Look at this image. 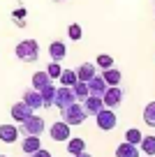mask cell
Masks as SVG:
<instances>
[{"instance_id": "cell-20", "label": "cell", "mask_w": 155, "mask_h": 157, "mask_svg": "<svg viewBox=\"0 0 155 157\" xmlns=\"http://www.w3.org/2000/svg\"><path fill=\"white\" fill-rule=\"evenodd\" d=\"M139 150H144L146 157H155V136H144L139 143Z\"/></svg>"}, {"instance_id": "cell-2", "label": "cell", "mask_w": 155, "mask_h": 157, "mask_svg": "<svg viewBox=\"0 0 155 157\" xmlns=\"http://www.w3.org/2000/svg\"><path fill=\"white\" fill-rule=\"evenodd\" d=\"M86 118H88V113H86V109H83L81 102H74V104H70V106L63 109V120L70 127H72V125H81Z\"/></svg>"}, {"instance_id": "cell-13", "label": "cell", "mask_w": 155, "mask_h": 157, "mask_svg": "<svg viewBox=\"0 0 155 157\" xmlns=\"http://www.w3.org/2000/svg\"><path fill=\"white\" fill-rule=\"evenodd\" d=\"M139 146H134V143H121V146L116 148V157H141L139 155Z\"/></svg>"}, {"instance_id": "cell-15", "label": "cell", "mask_w": 155, "mask_h": 157, "mask_svg": "<svg viewBox=\"0 0 155 157\" xmlns=\"http://www.w3.org/2000/svg\"><path fill=\"white\" fill-rule=\"evenodd\" d=\"M39 148H42V141H39V136H33V134L23 136V143H21V150H23V152L33 155V152L39 150Z\"/></svg>"}, {"instance_id": "cell-19", "label": "cell", "mask_w": 155, "mask_h": 157, "mask_svg": "<svg viewBox=\"0 0 155 157\" xmlns=\"http://www.w3.org/2000/svg\"><path fill=\"white\" fill-rule=\"evenodd\" d=\"M102 78L107 81V86H118L121 83V72H118L116 67H109V69H104V74H102Z\"/></svg>"}, {"instance_id": "cell-27", "label": "cell", "mask_w": 155, "mask_h": 157, "mask_svg": "<svg viewBox=\"0 0 155 157\" xmlns=\"http://www.w3.org/2000/svg\"><path fill=\"white\" fill-rule=\"evenodd\" d=\"M67 35H70V39H72V42H79V39H81V35H83V30H81V25L79 23H72L67 28Z\"/></svg>"}, {"instance_id": "cell-14", "label": "cell", "mask_w": 155, "mask_h": 157, "mask_svg": "<svg viewBox=\"0 0 155 157\" xmlns=\"http://www.w3.org/2000/svg\"><path fill=\"white\" fill-rule=\"evenodd\" d=\"M23 102L28 104L33 111H37V109H42V95H39L35 88L33 90H26V93H23Z\"/></svg>"}, {"instance_id": "cell-10", "label": "cell", "mask_w": 155, "mask_h": 157, "mask_svg": "<svg viewBox=\"0 0 155 157\" xmlns=\"http://www.w3.org/2000/svg\"><path fill=\"white\" fill-rule=\"evenodd\" d=\"M107 88H109L107 81H104L102 76H97V74L90 78V81H88V93H90V95H97V97H102Z\"/></svg>"}, {"instance_id": "cell-25", "label": "cell", "mask_w": 155, "mask_h": 157, "mask_svg": "<svg viewBox=\"0 0 155 157\" xmlns=\"http://www.w3.org/2000/svg\"><path fill=\"white\" fill-rule=\"evenodd\" d=\"M141 139H144V134H141L137 127L127 129V134H125V141H127V143H134V146H139V143H141Z\"/></svg>"}, {"instance_id": "cell-3", "label": "cell", "mask_w": 155, "mask_h": 157, "mask_svg": "<svg viewBox=\"0 0 155 157\" xmlns=\"http://www.w3.org/2000/svg\"><path fill=\"white\" fill-rule=\"evenodd\" d=\"M95 120H97V127L102 129V132H111L113 127L118 125V118L116 113H113V109H102L100 113H95Z\"/></svg>"}, {"instance_id": "cell-26", "label": "cell", "mask_w": 155, "mask_h": 157, "mask_svg": "<svg viewBox=\"0 0 155 157\" xmlns=\"http://www.w3.org/2000/svg\"><path fill=\"white\" fill-rule=\"evenodd\" d=\"M97 67H102V69L113 67V58L109 53H100V56H97Z\"/></svg>"}, {"instance_id": "cell-18", "label": "cell", "mask_w": 155, "mask_h": 157, "mask_svg": "<svg viewBox=\"0 0 155 157\" xmlns=\"http://www.w3.org/2000/svg\"><path fill=\"white\" fill-rule=\"evenodd\" d=\"M39 95H42V109H49L54 106V97H56V86H46L44 90H39Z\"/></svg>"}, {"instance_id": "cell-1", "label": "cell", "mask_w": 155, "mask_h": 157, "mask_svg": "<svg viewBox=\"0 0 155 157\" xmlns=\"http://www.w3.org/2000/svg\"><path fill=\"white\" fill-rule=\"evenodd\" d=\"M16 58L23 60V63H35V60L39 58V44L37 39H23V42H19L14 49Z\"/></svg>"}, {"instance_id": "cell-7", "label": "cell", "mask_w": 155, "mask_h": 157, "mask_svg": "<svg viewBox=\"0 0 155 157\" xmlns=\"http://www.w3.org/2000/svg\"><path fill=\"white\" fill-rule=\"evenodd\" d=\"M49 136L54 139V141H67V139H70V125L65 123V120H63V123H60V120L54 123L51 129H49Z\"/></svg>"}, {"instance_id": "cell-28", "label": "cell", "mask_w": 155, "mask_h": 157, "mask_svg": "<svg viewBox=\"0 0 155 157\" xmlns=\"http://www.w3.org/2000/svg\"><path fill=\"white\" fill-rule=\"evenodd\" d=\"M60 72H63V69H60V63H56V60H51V65H49L46 67V74L51 78H58L60 76Z\"/></svg>"}, {"instance_id": "cell-22", "label": "cell", "mask_w": 155, "mask_h": 157, "mask_svg": "<svg viewBox=\"0 0 155 157\" xmlns=\"http://www.w3.org/2000/svg\"><path fill=\"white\" fill-rule=\"evenodd\" d=\"M72 93H74V99H77V102H83V99L88 97V83H83V81H77V83L72 86Z\"/></svg>"}, {"instance_id": "cell-12", "label": "cell", "mask_w": 155, "mask_h": 157, "mask_svg": "<svg viewBox=\"0 0 155 157\" xmlns=\"http://www.w3.org/2000/svg\"><path fill=\"white\" fill-rule=\"evenodd\" d=\"M19 139V129L14 125H0V141L2 143H14Z\"/></svg>"}, {"instance_id": "cell-8", "label": "cell", "mask_w": 155, "mask_h": 157, "mask_svg": "<svg viewBox=\"0 0 155 157\" xmlns=\"http://www.w3.org/2000/svg\"><path fill=\"white\" fill-rule=\"evenodd\" d=\"M12 118H14L16 123H23V120H28L30 116H33V109L28 106V104L23 102V99H21V102H16L14 106H12Z\"/></svg>"}, {"instance_id": "cell-4", "label": "cell", "mask_w": 155, "mask_h": 157, "mask_svg": "<svg viewBox=\"0 0 155 157\" xmlns=\"http://www.w3.org/2000/svg\"><path fill=\"white\" fill-rule=\"evenodd\" d=\"M19 132H23V136H28V134H33V136H39V134L44 132V118L42 116H30L28 120H23L21 123V129Z\"/></svg>"}, {"instance_id": "cell-17", "label": "cell", "mask_w": 155, "mask_h": 157, "mask_svg": "<svg viewBox=\"0 0 155 157\" xmlns=\"http://www.w3.org/2000/svg\"><path fill=\"white\" fill-rule=\"evenodd\" d=\"M46 86H51V76H49L46 72H35L33 74V88L39 93V90H44Z\"/></svg>"}, {"instance_id": "cell-23", "label": "cell", "mask_w": 155, "mask_h": 157, "mask_svg": "<svg viewBox=\"0 0 155 157\" xmlns=\"http://www.w3.org/2000/svg\"><path fill=\"white\" fill-rule=\"evenodd\" d=\"M58 78H60V86H74L77 83V72L74 69H63Z\"/></svg>"}, {"instance_id": "cell-11", "label": "cell", "mask_w": 155, "mask_h": 157, "mask_svg": "<svg viewBox=\"0 0 155 157\" xmlns=\"http://www.w3.org/2000/svg\"><path fill=\"white\" fill-rule=\"evenodd\" d=\"M95 74H97L95 65H93V63H83V65H79V69H77V81H83V83H88V81H90Z\"/></svg>"}, {"instance_id": "cell-9", "label": "cell", "mask_w": 155, "mask_h": 157, "mask_svg": "<svg viewBox=\"0 0 155 157\" xmlns=\"http://www.w3.org/2000/svg\"><path fill=\"white\" fill-rule=\"evenodd\" d=\"M81 104H83L88 116H95V113H100L102 109H104V102H102V97H97V95H88Z\"/></svg>"}, {"instance_id": "cell-21", "label": "cell", "mask_w": 155, "mask_h": 157, "mask_svg": "<svg viewBox=\"0 0 155 157\" xmlns=\"http://www.w3.org/2000/svg\"><path fill=\"white\" fill-rule=\"evenodd\" d=\"M83 150H86V141L83 139H72V136L67 139V152L70 155H79Z\"/></svg>"}, {"instance_id": "cell-30", "label": "cell", "mask_w": 155, "mask_h": 157, "mask_svg": "<svg viewBox=\"0 0 155 157\" xmlns=\"http://www.w3.org/2000/svg\"><path fill=\"white\" fill-rule=\"evenodd\" d=\"M72 157H93V155H90V152H86V150H83V152H79V155H72Z\"/></svg>"}, {"instance_id": "cell-31", "label": "cell", "mask_w": 155, "mask_h": 157, "mask_svg": "<svg viewBox=\"0 0 155 157\" xmlns=\"http://www.w3.org/2000/svg\"><path fill=\"white\" fill-rule=\"evenodd\" d=\"M0 157H5V155H0Z\"/></svg>"}, {"instance_id": "cell-24", "label": "cell", "mask_w": 155, "mask_h": 157, "mask_svg": "<svg viewBox=\"0 0 155 157\" xmlns=\"http://www.w3.org/2000/svg\"><path fill=\"white\" fill-rule=\"evenodd\" d=\"M144 123L148 125V127H155V102L146 104V109H144Z\"/></svg>"}, {"instance_id": "cell-29", "label": "cell", "mask_w": 155, "mask_h": 157, "mask_svg": "<svg viewBox=\"0 0 155 157\" xmlns=\"http://www.w3.org/2000/svg\"><path fill=\"white\" fill-rule=\"evenodd\" d=\"M33 157H54V155H51L49 150H44V148H39V150L33 152Z\"/></svg>"}, {"instance_id": "cell-5", "label": "cell", "mask_w": 155, "mask_h": 157, "mask_svg": "<svg viewBox=\"0 0 155 157\" xmlns=\"http://www.w3.org/2000/svg\"><path fill=\"white\" fill-rule=\"evenodd\" d=\"M77 99H74V93H72V86H60V88H56V97H54V106H58L60 111H63L65 106H70V104H74Z\"/></svg>"}, {"instance_id": "cell-6", "label": "cell", "mask_w": 155, "mask_h": 157, "mask_svg": "<svg viewBox=\"0 0 155 157\" xmlns=\"http://www.w3.org/2000/svg\"><path fill=\"white\" fill-rule=\"evenodd\" d=\"M102 102H104L107 109H116L118 104L123 102V90L118 88V86H109V88L104 90V95H102Z\"/></svg>"}, {"instance_id": "cell-16", "label": "cell", "mask_w": 155, "mask_h": 157, "mask_svg": "<svg viewBox=\"0 0 155 157\" xmlns=\"http://www.w3.org/2000/svg\"><path fill=\"white\" fill-rule=\"evenodd\" d=\"M65 53H67V49H65L63 42H51V44H49V56H51V60L60 63V60L65 58Z\"/></svg>"}]
</instances>
